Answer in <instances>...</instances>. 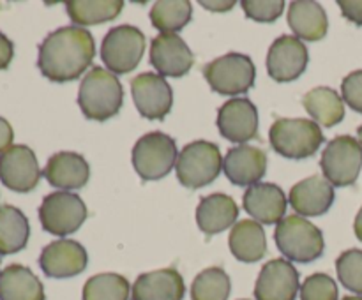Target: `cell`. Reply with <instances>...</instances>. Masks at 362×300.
<instances>
[{
  "instance_id": "1",
  "label": "cell",
  "mask_w": 362,
  "mask_h": 300,
  "mask_svg": "<svg viewBox=\"0 0 362 300\" xmlns=\"http://www.w3.org/2000/svg\"><path fill=\"white\" fill-rule=\"evenodd\" d=\"M95 56V42L83 27H60L39 44L37 67L45 78L55 83L78 80Z\"/></svg>"
},
{
  "instance_id": "2",
  "label": "cell",
  "mask_w": 362,
  "mask_h": 300,
  "mask_svg": "<svg viewBox=\"0 0 362 300\" xmlns=\"http://www.w3.org/2000/svg\"><path fill=\"white\" fill-rule=\"evenodd\" d=\"M124 88L119 78L105 67H92L78 88V104L88 120L105 122L120 112Z\"/></svg>"
},
{
  "instance_id": "3",
  "label": "cell",
  "mask_w": 362,
  "mask_h": 300,
  "mask_svg": "<svg viewBox=\"0 0 362 300\" xmlns=\"http://www.w3.org/2000/svg\"><path fill=\"white\" fill-rule=\"evenodd\" d=\"M276 244L283 256L296 263H311L324 254V233L303 215H288L278 222Z\"/></svg>"
},
{
  "instance_id": "4",
  "label": "cell",
  "mask_w": 362,
  "mask_h": 300,
  "mask_svg": "<svg viewBox=\"0 0 362 300\" xmlns=\"http://www.w3.org/2000/svg\"><path fill=\"white\" fill-rule=\"evenodd\" d=\"M324 140L320 126L308 119H278L269 131L271 147L288 159L311 157Z\"/></svg>"
},
{
  "instance_id": "5",
  "label": "cell",
  "mask_w": 362,
  "mask_h": 300,
  "mask_svg": "<svg viewBox=\"0 0 362 300\" xmlns=\"http://www.w3.org/2000/svg\"><path fill=\"white\" fill-rule=\"evenodd\" d=\"M223 169L221 150L216 143L197 140L179 152L175 162L177 179L187 189H200L218 179Z\"/></svg>"
},
{
  "instance_id": "6",
  "label": "cell",
  "mask_w": 362,
  "mask_h": 300,
  "mask_svg": "<svg viewBox=\"0 0 362 300\" xmlns=\"http://www.w3.org/2000/svg\"><path fill=\"white\" fill-rule=\"evenodd\" d=\"M179 152H177L175 140L161 131L147 133L134 143L133 159L134 172L141 180H161L172 172L175 166Z\"/></svg>"
},
{
  "instance_id": "7",
  "label": "cell",
  "mask_w": 362,
  "mask_h": 300,
  "mask_svg": "<svg viewBox=\"0 0 362 300\" xmlns=\"http://www.w3.org/2000/svg\"><path fill=\"white\" fill-rule=\"evenodd\" d=\"M204 76L216 94H246L255 85L257 67L253 60L243 53H226L204 67Z\"/></svg>"
},
{
  "instance_id": "8",
  "label": "cell",
  "mask_w": 362,
  "mask_h": 300,
  "mask_svg": "<svg viewBox=\"0 0 362 300\" xmlns=\"http://www.w3.org/2000/svg\"><path fill=\"white\" fill-rule=\"evenodd\" d=\"M87 219V205L76 193L57 191L45 196L39 207V221L45 232L57 236L73 235Z\"/></svg>"
},
{
  "instance_id": "9",
  "label": "cell",
  "mask_w": 362,
  "mask_h": 300,
  "mask_svg": "<svg viewBox=\"0 0 362 300\" xmlns=\"http://www.w3.org/2000/svg\"><path fill=\"white\" fill-rule=\"evenodd\" d=\"M144 52L145 35L133 25L113 27L101 44L103 62L113 74H126L136 69Z\"/></svg>"
},
{
  "instance_id": "10",
  "label": "cell",
  "mask_w": 362,
  "mask_h": 300,
  "mask_svg": "<svg viewBox=\"0 0 362 300\" xmlns=\"http://www.w3.org/2000/svg\"><path fill=\"white\" fill-rule=\"evenodd\" d=\"M325 180L332 187H349L359 179L362 168V147L352 136H338L325 147L320 159Z\"/></svg>"
},
{
  "instance_id": "11",
  "label": "cell",
  "mask_w": 362,
  "mask_h": 300,
  "mask_svg": "<svg viewBox=\"0 0 362 300\" xmlns=\"http://www.w3.org/2000/svg\"><path fill=\"white\" fill-rule=\"evenodd\" d=\"M41 168L34 150L27 145H13L0 154V182L14 193H30L41 180Z\"/></svg>"
},
{
  "instance_id": "12",
  "label": "cell",
  "mask_w": 362,
  "mask_h": 300,
  "mask_svg": "<svg viewBox=\"0 0 362 300\" xmlns=\"http://www.w3.org/2000/svg\"><path fill=\"white\" fill-rule=\"evenodd\" d=\"M131 94L138 113L148 120H163L173 104V92L161 74L141 73L131 80Z\"/></svg>"
},
{
  "instance_id": "13",
  "label": "cell",
  "mask_w": 362,
  "mask_h": 300,
  "mask_svg": "<svg viewBox=\"0 0 362 300\" xmlns=\"http://www.w3.org/2000/svg\"><path fill=\"white\" fill-rule=\"evenodd\" d=\"M310 64L306 44L296 35H281L271 44L267 53V73L279 83L297 80Z\"/></svg>"
},
{
  "instance_id": "14",
  "label": "cell",
  "mask_w": 362,
  "mask_h": 300,
  "mask_svg": "<svg viewBox=\"0 0 362 300\" xmlns=\"http://www.w3.org/2000/svg\"><path fill=\"white\" fill-rule=\"evenodd\" d=\"M299 292V272L283 258L265 263L255 284L257 300H296Z\"/></svg>"
},
{
  "instance_id": "15",
  "label": "cell",
  "mask_w": 362,
  "mask_h": 300,
  "mask_svg": "<svg viewBox=\"0 0 362 300\" xmlns=\"http://www.w3.org/2000/svg\"><path fill=\"white\" fill-rule=\"evenodd\" d=\"M87 263L88 256L85 247L71 239H60L48 244L39 256L41 270L53 279L74 277L87 268Z\"/></svg>"
},
{
  "instance_id": "16",
  "label": "cell",
  "mask_w": 362,
  "mask_h": 300,
  "mask_svg": "<svg viewBox=\"0 0 362 300\" xmlns=\"http://www.w3.org/2000/svg\"><path fill=\"white\" fill-rule=\"evenodd\" d=\"M151 64L163 78H180L191 71L194 55L177 34H159L151 44Z\"/></svg>"
},
{
  "instance_id": "17",
  "label": "cell",
  "mask_w": 362,
  "mask_h": 300,
  "mask_svg": "<svg viewBox=\"0 0 362 300\" xmlns=\"http://www.w3.org/2000/svg\"><path fill=\"white\" fill-rule=\"evenodd\" d=\"M218 129L233 143H246L258 134V109L250 99L226 101L218 112Z\"/></svg>"
},
{
  "instance_id": "18",
  "label": "cell",
  "mask_w": 362,
  "mask_h": 300,
  "mask_svg": "<svg viewBox=\"0 0 362 300\" xmlns=\"http://www.w3.org/2000/svg\"><path fill=\"white\" fill-rule=\"evenodd\" d=\"M223 172L233 186L251 187L260 182L267 172V155L251 145H237L226 152Z\"/></svg>"
},
{
  "instance_id": "19",
  "label": "cell",
  "mask_w": 362,
  "mask_h": 300,
  "mask_svg": "<svg viewBox=\"0 0 362 300\" xmlns=\"http://www.w3.org/2000/svg\"><path fill=\"white\" fill-rule=\"evenodd\" d=\"M285 193L279 186L269 182H258L247 187L243 198V207L253 221L262 224H278L285 219L286 212Z\"/></svg>"
},
{
  "instance_id": "20",
  "label": "cell",
  "mask_w": 362,
  "mask_h": 300,
  "mask_svg": "<svg viewBox=\"0 0 362 300\" xmlns=\"http://www.w3.org/2000/svg\"><path fill=\"white\" fill-rule=\"evenodd\" d=\"M42 175L49 186L60 191L81 189L90 179V166L83 155L76 152H57L46 162Z\"/></svg>"
},
{
  "instance_id": "21",
  "label": "cell",
  "mask_w": 362,
  "mask_h": 300,
  "mask_svg": "<svg viewBox=\"0 0 362 300\" xmlns=\"http://www.w3.org/2000/svg\"><path fill=\"white\" fill-rule=\"evenodd\" d=\"M288 201L303 217H318L334 203V187L318 175L308 176L292 187Z\"/></svg>"
},
{
  "instance_id": "22",
  "label": "cell",
  "mask_w": 362,
  "mask_h": 300,
  "mask_svg": "<svg viewBox=\"0 0 362 300\" xmlns=\"http://www.w3.org/2000/svg\"><path fill=\"white\" fill-rule=\"evenodd\" d=\"M186 293L184 279L175 268L141 274L131 288V300H182Z\"/></svg>"
},
{
  "instance_id": "23",
  "label": "cell",
  "mask_w": 362,
  "mask_h": 300,
  "mask_svg": "<svg viewBox=\"0 0 362 300\" xmlns=\"http://www.w3.org/2000/svg\"><path fill=\"white\" fill-rule=\"evenodd\" d=\"M239 219V207L235 200L225 193L204 196L197 207V224L207 235L225 232Z\"/></svg>"
},
{
  "instance_id": "24",
  "label": "cell",
  "mask_w": 362,
  "mask_h": 300,
  "mask_svg": "<svg viewBox=\"0 0 362 300\" xmlns=\"http://www.w3.org/2000/svg\"><path fill=\"white\" fill-rule=\"evenodd\" d=\"M288 25L297 39L320 41L329 28L324 7L315 0H296L288 7Z\"/></svg>"
},
{
  "instance_id": "25",
  "label": "cell",
  "mask_w": 362,
  "mask_h": 300,
  "mask_svg": "<svg viewBox=\"0 0 362 300\" xmlns=\"http://www.w3.org/2000/svg\"><path fill=\"white\" fill-rule=\"evenodd\" d=\"M230 251L243 263H257L267 253V236L260 222L239 221L233 224L228 239Z\"/></svg>"
},
{
  "instance_id": "26",
  "label": "cell",
  "mask_w": 362,
  "mask_h": 300,
  "mask_svg": "<svg viewBox=\"0 0 362 300\" xmlns=\"http://www.w3.org/2000/svg\"><path fill=\"white\" fill-rule=\"evenodd\" d=\"M45 286L23 265H9L0 272V300H45Z\"/></svg>"
},
{
  "instance_id": "27",
  "label": "cell",
  "mask_w": 362,
  "mask_h": 300,
  "mask_svg": "<svg viewBox=\"0 0 362 300\" xmlns=\"http://www.w3.org/2000/svg\"><path fill=\"white\" fill-rule=\"evenodd\" d=\"M303 106L318 126L332 127L345 119V102L336 90L317 87L303 97Z\"/></svg>"
},
{
  "instance_id": "28",
  "label": "cell",
  "mask_w": 362,
  "mask_h": 300,
  "mask_svg": "<svg viewBox=\"0 0 362 300\" xmlns=\"http://www.w3.org/2000/svg\"><path fill=\"white\" fill-rule=\"evenodd\" d=\"M30 236L28 219L13 205L0 207V254H14L25 249Z\"/></svg>"
},
{
  "instance_id": "29",
  "label": "cell",
  "mask_w": 362,
  "mask_h": 300,
  "mask_svg": "<svg viewBox=\"0 0 362 300\" xmlns=\"http://www.w3.org/2000/svg\"><path fill=\"white\" fill-rule=\"evenodd\" d=\"M67 14L76 27L106 23L115 20L124 9L122 0H71L66 4Z\"/></svg>"
},
{
  "instance_id": "30",
  "label": "cell",
  "mask_w": 362,
  "mask_h": 300,
  "mask_svg": "<svg viewBox=\"0 0 362 300\" xmlns=\"http://www.w3.org/2000/svg\"><path fill=\"white\" fill-rule=\"evenodd\" d=\"M191 2L187 0H159L151 9V21L161 34H175L191 21Z\"/></svg>"
},
{
  "instance_id": "31",
  "label": "cell",
  "mask_w": 362,
  "mask_h": 300,
  "mask_svg": "<svg viewBox=\"0 0 362 300\" xmlns=\"http://www.w3.org/2000/svg\"><path fill=\"white\" fill-rule=\"evenodd\" d=\"M131 286L120 274L92 275L83 286V300H129Z\"/></svg>"
},
{
  "instance_id": "32",
  "label": "cell",
  "mask_w": 362,
  "mask_h": 300,
  "mask_svg": "<svg viewBox=\"0 0 362 300\" xmlns=\"http://www.w3.org/2000/svg\"><path fill=\"white\" fill-rule=\"evenodd\" d=\"M232 282L228 274L219 267L205 268L194 277L191 284V299L193 300H228Z\"/></svg>"
},
{
  "instance_id": "33",
  "label": "cell",
  "mask_w": 362,
  "mask_h": 300,
  "mask_svg": "<svg viewBox=\"0 0 362 300\" xmlns=\"http://www.w3.org/2000/svg\"><path fill=\"white\" fill-rule=\"evenodd\" d=\"M338 279L346 289L362 295V251L349 249L336 260Z\"/></svg>"
},
{
  "instance_id": "34",
  "label": "cell",
  "mask_w": 362,
  "mask_h": 300,
  "mask_svg": "<svg viewBox=\"0 0 362 300\" xmlns=\"http://www.w3.org/2000/svg\"><path fill=\"white\" fill-rule=\"evenodd\" d=\"M338 284L327 274L310 275L300 286V300H338Z\"/></svg>"
},
{
  "instance_id": "35",
  "label": "cell",
  "mask_w": 362,
  "mask_h": 300,
  "mask_svg": "<svg viewBox=\"0 0 362 300\" xmlns=\"http://www.w3.org/2000/svg\"><path fill=\"white\" fill-rule=\"evenodd\" d=\"M244 14L258 23H274L285 11L283 0H244Z\"/></svg>"
},
{
  "instance_id": "36",
  "label": "cell",
  "mask_w": 362,
  "mask_h": 300,
  "mask_svg": "<svg viewBox=\"0 0 362 300\" xmlns=\"http://www.w3.org/2000/svg\"><path fill=\"white\" fill-rule=\"evenodd\" d=\"M341 95L350 108L362 113V69L354 71L343 80Z\"/></svg>"
},
{
  "instance_id": "37",
  "label": "cell",
  "mask_w": 362,
  "mask_h": 300,
  "mask_svg": "<svg viewBox=\"0 0 362 300\" xmlns=\"http://www.w3.org/2000/svg\"><path fill=\"white\" fill-rule=\"evenodd\" d=\"M338 6L346 20L362 27V0H338Z\"/></svg>"
},
{
  "instance_id": "38",
  "label": "cell",
  "mask_w": 362,
  "mask_h": 300,
  "mask_svg": "<svg viewBox=\"0 0 362 300\" xmlns=\"http://www.w3.org/2000/svg\"><path fill=\"white\" fill-rule=\"evenodd\" d=\"M14 56V44L6 34L0 32V71L7 69Z\"/></svg>"
},
{
  "instance_id": "39",
  "label": "cell",
  "mask_w": 362,
  "mask_h": 300,
  "mask_svg": "<svg viewBox=\"0 0 362 300\" xmlns=\"http://www.w3.org/2000/svg\"><path fill=\"white\" fill-rule=\"evenodd\" d=\"M13 140H14V133L11 124L7 122L4 116H0V154L7 150V148L13 147Z\"/></svg>"
},
{
  "instance_id": "40",
  "label": "cell",
  "mask_w": 362,
  "mask_h": 300,
  "mask_svg": "<svg viewBox=\"0 0 362 300\" xmlns=\"http://www.w3.org/2000/svg\"><path fill=\"white\" fill-rule=\"evenodd\" d=\"M202 6L207 7L209 11H218V13H223V11H230L233 6H235V2L233 0H230V2H214V0H211V2H202Z\"/></svg>"
},
{
  "instance_id": "41",
  "label": "cell",
  "mask_w": 362,
  "mask_h": 300,
  "mask_svg": "<svg viewBox=\"0 0 362 300\" xmlns=\"http://www.w3.org/2000/svg\"><path fill=\"white\" fill-rule=\"evenodd\" d=\"M354 232H356L357 239H359L361 242H362V207H361L359 214H357L356 222H354Z\"/></svg>"
},
{
  "instance_id": "42",
  "label": "cell",
  "mask_w": 362,
  "mask_h": 300,
  "mask_svg": "<svg viewBox=\"0 0 362 300\" xmlns=\"http://www.w3.org/2000/svg\"><path fill=\"white\" fill-rule=\"evenodd\" d=\"M357 136H359V143H361V147H362V124H361L359 129H357Z\"/></svg>"
},
{
  "instance_id": "43",
  "label": "cell",
  "mask_w": 362,
  "mask_h": 300,
  "mask_svg": "<svg viewBox=\"0 0 362 300\" xmlns=\"http://www.w3.org/2000/svg\"><path fill=\"white\" fill-rule=\"evenodd\" d=\"M343 300H362V296L361 295H357V296H345V299Z\"/></svg>"
},
{
  "instance_id": "44",
  "label": "cell",
  "mask_w": 362,
  "mask_h": 300,
  "mask_svg": "<svg viewBox=\"0 0 362 300\" xmlns=\"http://www.w3.org/2000/svg\"><path fill=\"white\" fill-rule=\"evenodd\" d=\"M243 300H247V299H243Z\"/></svg>"
}]
</instances>
